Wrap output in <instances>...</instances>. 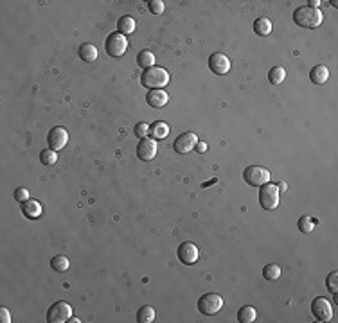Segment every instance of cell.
Wrapping results in <instances>:
<instances>
[{"mask_svg": "<svg viewBox=\"0 0 338 323\" xmlns=\"http://www.w3.org/2000/svg\"><path fill=\"white\" fill-rule=\"evenodd\" d=\"M148 7L153 15H162L164 13V2L162 0H151L148 4Z\"/></svg>", "mask_w": 338, "mask_h": 323, "instance_id": "f546056e", "label": "cell"}, {"mask_svg": "<svg viewBox=\"0 0 338 323\" xmlns=\"http://www.w3.org/2000/svg\"><path fill=\"white\" fill-rule=\"evenodd\" d=\"M286 79V70L283 67H273L272 70L268 72V81L272 85H281Z\"/></svg>", "mask_w": 338, "mask_h": 323, "instance_id": "cb8c5ba5", "label": "cell"}, {"mask_svg": "<svg viewBox=\"0 0 338 323\" xmlns=\"http://www.w3.org/2000/svg\"><path fill=\"white\" fill-rule=\"evenodd\" d=\"M263 276L267 280H277L281 276V268L277 264H267L265 270H263Z\"/></svg>", "mask_w": 338, "mask_h": 323, "instance_id": "484cf974", "label": "cell"}, {"mask_svg": "<svg viewBox=\"0 0 338 323\" xmlns=\"http://www.w3.org/2000/svg\"><path fill=\"white\" fill-rule=\"evenodd\" d=\"M135 135L139 136V138H146V136L149 135V124L146 122H139L135 126Z\"/></svg>", "mask_w": 338, "mask_h": 323, "instance_id": "1f68e13d", "label": "cell"}, {"mask_svg": "<svg viewBox=\"0 0 338 323\" xmlns=\"http://www.w3.org/2000/svg\"><path fill=\"white\" fill-rule=\"evenodd\" d=\"M196 144H198V135L193 133V131H187V133H182V135L175 140L173 149H175L178 154H187L189 151L195 149Z\"/></svg>", "mask_w": 338, "mask_h": 323, "instance_id": "9c48e42d", "label": "cell"}, {"mask_svg": "<svg viewBox=\"0 0 338 323\" xmlns=\"http://www.w3.org/2000/svg\"><path fill=\"white\" fill-rule=\"evenodd\" d=\"M195 149L198 151V153H205V151H207V144H205V142H200V140H198V144H196Z\"/></svg>", "mask_w": 338, "mask_h": 323, "instance_id": "836d02e7", "label": "cell"}, {"mask_svg": "<svg viewBox=\"0 0 338 323\" xmlns=\"http://www.w3.org/2000/svg\"><path fill=\"white\" fill-rule=\"evenodd\" d=\"M141 83H142L144 88L148 90H164L169 83V74L162 67H151V68H146L142 72Z\"/></svg>", "mask_w": 338, "mask_h": 323, "instance_id": "6da1fadb", "label": "cell"}, {"mask_svg": "<svg viewBox=\"0 0 338 323\" xmlns=\"http://www.w3.org/2000/svg\"><path fill=\"white\" fill-rule=\"evenodd\" d=\"M209 68L216 74V76H225L227 72L231 70V59L227 58L225 54L214 52L209 58Z\"/></svg>", "mask_w": 338, "mask_h": 323, "instance_id": "8fae6325", "label": "cell"}, {"mask_svg": "<svg viewBox=\"0 0 338 323\" xmlns=\"http://www.w3.org/2000/svg\"><path fill=\"white\" fill-rule=\"evenodd\" d=\"M146 101L153 108H164L167 104V101H169V95H167L166 90H149L148 95H146Z\"/></svg>", "mask_w": 338, "mask_h": 323, "instance_id": "5bb4252c", "label": "cell"}, {"mask_svg": "<svg viewBox=\"0 0 338 323\" xmlns=\"http://www.w3.org/2000/svg\"><path fill=\"white\" fill-rule=\"evenodd\" d=\"M22 212L27 219H38L42 216V205L35 200H29L22 203Z\"/></svg>", "mask_w": 338, "mask_h": 323, "instance_id": "9a60e30c", "label": "cell"}, {"mask_svg": "<svg viewBox=\"0 0 338 323\" xmlns=\"http://www.w3.org/2000/svg\"><path fill=\"white\" fill-rule=\"evenodd\" d=\"M157 140L155 138H141L137 146V156L142 162H151L157 156Z\"/></svg>", "mask_w": 338, "mask_h": 323, "instance_id": "30bf717a", "label": "cell"}, {"mask_svg": "<svg viewBox=\"0 0 338 323\" xmlns=\"http://www.w3.org/2000/svg\"><path fill=\"white\" fill-rule=\"evenodd\" d=\"M198 257H200V250L193 242H184V244L178 246V258H180V262L191 266L198 260Z\"/></svg>", "mask_w": 338, "mask_h": 323, "instance_id": "4fadbf2b", "label": "cell"}, {"mask_svg": "<svg viewBox=\"0 0 338 323\" xmlns=\"http://www.w3.org/2000/svg\"><path fill=\"white\" fill-rule=\"evenodd\" d=\"M277 188H279V190H286V188H288V185H286L285 182H279V183H277Z\"/></svg>", "mask_w": 338, "mask_h": 323, "instance_id": "e575fe53", "label": "cell"}, {"mask_svg": "<svg viewBox=\"0 0 338 323\" xmlns=\"http://www.w3.org/2000/svg\"><path fill=\"white\" fill-rule=\"evenodd\" d=\"M326 284H327V289H329L333 294H337V291H338V273L337 271H333L331 275L327 276Z\"/></svg>", "mask_w": 338, "mask_h": 323, "instance_id": "f1b7e54d", "label": "cell"}, {"mask_svg": "<svg viewBox=\"0 0 338 323\" xmlns=\"http://www.w3.org/2000/svg\"><path fill=\"white\" fill-rule=\"evenodd\" d=\"M155 320V309L151 306L141 307L137 312V322L139 323H151Z\"/></svg>", "mask_w": 338, "mask_h": 323, "instance_id": "603a6c76", "label": "cell"}, {"mask_svg": "<svg viewBox=\"0 0 338 323\" xmlns=\"http://www.w3.org/2000/svg\"><path fill=\"white\" fill-rule=\"evenodd\" d=\"M309 79L315 83V85H324V83L329 79V70L324 65H319V67H313L311 72H309Z\"/></svg>", "mask_w": 338, "mask_h": 323, "instance_id": "e0dca14e", "label": "cell"}, {"mask_svg": "<svg viewBox=\"0 0 338 323\" xmlns=\"http://www.w3.org/2000/svg\"><path fill=\"white\" fill-rule=\"evenodd\" d=\"M107 52L108 56H112V58H121L123 54L126 52V49H128V40H126L125 34H121V33H112V34L107 38Z\"/></svg>", "mask_w": 338, "mask_h": 323, "instance_id": "52a82bcc", "label": "cell"}, {"mask_svg": "<svg viewBox=\"0 0 338 323\" xmlns=\"http://www.w3.org/2000/svg\"><path fill=\"white\" fill-rule=\"evenodd\" d=\"M40 162L43 165H54L58 162V154L54 149H43L42 153H40Z\"/></svg>", "mask_w": 338, "mask_h": 323, "instance_id": "4316f807", "label": "cell"}, {"mask_svg": "<svg viewBox=\"0 0 338 323\" xmlns=\"http://www.w3.org/2000/svg\"><path fill=\"white\" fill-rule=\"evenodd\" d=\"M243 178L252 187H261L265 183H270L272 174H270V170L261 167V165H249L243 172Z\"/></svg>", "mask_w": 338, "mask_h": 323, "instance_id": "3957f363", "label": "cell"}, {"mask_svg": "<svg viewBox=\"0 0 338 323\" xmlns=\"http://www.w3.org/2000/svg\"><path fill=\"white\" fill-rule=\"evenodd\" d=\"M257 318V311L252 306H245L237 312V322L239 323H252Z\"/></svg>", "mask_w": 338, "mask_h": 323, "instance_id": "d6986e66", "label": "cell"}, {"mask_svg": "<svg viewBox=\"0 0 338 323\" xmlns=\"http://www.w3.org/2000/svg\"><path fill=\"white\" fill-rule=\"evenodd\" d=\"M254 31H255V34L268 36L272 33V22H270L268 18H257L254 22Z\"/></svg>", "mask_w": 338, "mask_h": 323, "instance_id": "44dd1931", "label": "cell"}, {"mask_svg": "<svg viewBox=\"0 0 338 323\" xmlns=\"http://www.w3.org/2000/svg\"><path fill=\"white\" fill-rule=\"evenodd\" d=\"M77 54H79V58L83 59V61H89V63L97 61V58H99L97 47H94L92 43H83V45L79 47V51H77Z\"/></svg>", "mask_w": 338, "mask_h": 323, "instance_id": "2e32d148", "label": "cell"}, {"mask_svg": "<svg viewBox=\"0 0 338 323\" xmlns=\"http://www.w3.org/2000/svg\"><path fill=\"white\" fill-rule=\"evenodd\" d=\"M297 226H299V230H301L302 234H311L315 228V221H313V218L304 216V218L299 219V224H297Z\"/></svg>", "mask_w": 338, "mask_h": 323, "instance_id": "83f0119b", "label": "cell"}, {"mask_svg": "<svg viewBox=\"0 0 338 323\" xmlns=\"http://www.w3.org/2000/svg\"><path fill=\"white\" fill-rule=\"evenodd\" d=\"M72 318V307L69 302H54V306L49 307L47 322L49 323H65Z\"/></svg>", "mask_w": 338, "mask_h": 323, "instance_id": "8992f818", "label": "cell"}, {"mask_svg": "<svg viewBox=\"0 0 338 323\" xmlns=\"http://www.w3.org/2000/svg\"><path fill=\"white\" fill-rule=\"evenodd\" d=\"M69 322H71V323H79V320H77V318H71Z\"/></svg>", "mask_w": 338, "mask_h": 323, "instance_id": "d590c367", "label": "cell"}, {"mask_svg": "<svg viewBox=\"0 0 338 323\" xmlns=\"http://www.w3.org/2000/svg\"><path fill=\"white\" fill-rule=\"evenodd\" d=\"M293 22H295L297 25L304 27V29H317V27L322 24V13H320V9L302 6L293 13Z\"/></svg>", "mask_w": 338, "mask_h": 323, "instance_id": "7a4b0ae2", "label": "cell"}, {"mask_svg": "<svg viewBox=\"0 0 338 323\" xmlns=\"http://www.w3.org/2000/svg\"><path fill=\"white\" fill-rule=\"evenodd\" d=\"M0 322H2V323L11 322V312L7 311L6 307H0Z\"/></svg>", "mask_w": 338, "mask_h": 323, "instance_id": "d6a6232c", "label": "cell"}, {"mask_svg": "<svg viewBox=\"0 0 338 323\" xmlns=\"http://www.w3.org/2000/svg\"><path fill=\"white\" fill-rule=\"evenodd\" d=\"M167 133H169V126H167L166 122H162V120H157V122H153L149 126V135H151V138H155V140L166 138Z\"/></svg>", "mask_w": 338, "mask_h": 323, "instance_id": "ac0fdd59", "label": "cell"}, {"mask_svg": "<svg viewBox=\"0 0 338 323\" xmlns=\"http://www.w3.org/2000/svg\"><path fill=\"white\" fill-rule=\"evenodd\" d=\"M67 142H69V133H67L65 128H53L49 131L47 144L51 149L59 151V149H63L67 146Z\"/></svg>", "mask_w": 338, "mask_h": 323, "instance_id": "7c38bea8", "label": "cell"}, {"mask_svg": "<svg viewBox=\"0 0 338 323\" xmlns=\"http://www.w3.org/2000/svg\"><path fill=\"white\" fill-rule=\"evenodd\" d=\"M311 312L317 322H329L333 318V306L331 302L324 296H317L311 302Z\"/></svg>", "mask_w": 338, "mask_h": 323, "instance_id": "ba28073f", "label": "cell"}, {"mask_svg": "<svg viewBox=\"0 0 338 323\" xmlns=\"http://www.w3.org/2000/svg\"><path fill=\"white\" fill-rule=\"evenodd\" d=\"M279 188L277 185H272V183H265L261 185V190H259V205L265 208V210H275L277 205H279Z\"/></svg>", "mask_w": 338, "mask_h": 323, "instance_id": "5b68a950", "label": "cell"}, {"mask_svg": "<svg viewBox=\"0 0 338 323\" xmlns=\"http://www.w3.org/2000/svg\"><path fill=\"white\" fill-rule=\"evenodd\" d=\"M51 266H53L54 271H59V273H63V271L69 270L71 262H69V258H67V257H63V255H58V257H54L53 260H51Z\"/></svg>", "mask_w": 338, "mask_h": 323, "instance_id": "d4e9b609", "label": "cell"}, {"mask_svg": "<svg viewBox=\"0 0 338 323\" xmlns=\"http://www.w3.org/2000/svg\"><path fill=\"white\" fill-rule=\"evenodd\" d=\"M15 200L18 201V203H25V201H29V190L25 187H20L15 190Z\"/></svg>", "mask_w": 338, "mask_h": 323, "instance_id": "4dcf8cb0", "label": "cell"}, {"mask_svg": "<svg viewBox=\"0 0 338 323\" xmlns=\"http://www.w3.org/2000/svg\"><path fill=\"white\" fill-rule=\"evenodd\" d=\"M223 307V298L216 293H205L198 298V311L205 316H213Z\"/></svg>", "mask_w": 338, "mask_h": 323, "instance_id": "277c9868", "label": "cell"}, {"mask_svg": "<svg viewBox=\"0 0 338 323\" xmlns=\"http://www.w3.org/2000/svg\"><path fill=\"white\" fill-rule=\"evenodd\" d=\"M137 63L141 65L144 70L151 68V67H155V54L149 52V51H141L139 56H137Z\"/></svg>", "mask_w": 338, "mask_h": 323, "instance_id": "7402d4cb", "label": "cell"}, {"mask_svg": "<svg viewBox=\"0 0 338 323\" xmlns=\"http://www.w3.org/2000/svg\"><path fill=\"white\" fill-rule=\"evenodd\" d=\"M117 29L121 34H131L133 31H135V20L131 17H121L117 20Z\"/></svg>", "mask_w": 338, "mask_h": 323, "instance_id": "ffe728a7", "label": "cell"}]
</instances>
